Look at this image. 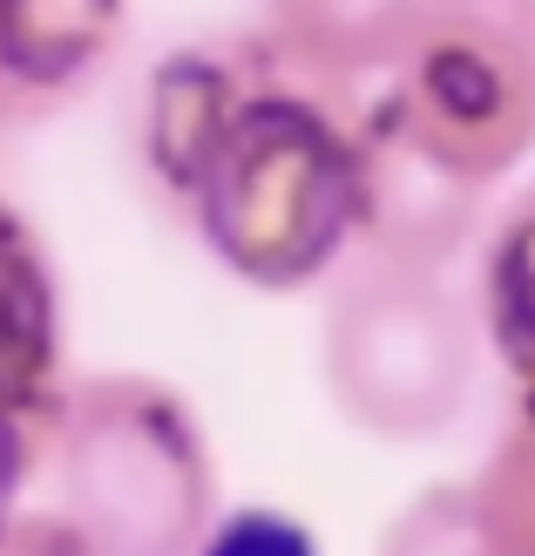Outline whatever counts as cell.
Listing matches in <instances>:
<instances>
[{"label":"cell","mask_w":535,"mask_h":556,"mask_svg":"<svg viewBox=\"0 0 535 556\" xmlns=\"http://www.w3.org/2000/svg\"><path fill=\"white\" fill-rule=\"evenodd\" d=\"M211 258L258 292H298L353 244V150L319 89L258 75L190 190Z\"/></svg>","instance_id":"1"},{"label":"cell","mask_w":535,"mask_h":556,"mask_svg":"<svg viewBox=\"0 0 535 556\" xmlns=\"http://www.w3.org/2000/svg\"><path fill=\"white\" fill-rule=\"evenodd\" d=\"M68 530L95 556H190L211 530V448L196 414L150 374L75 387L54 421Z\"/></svg>","instance_id":"2"},{"label":"cell","mask_w":535,"mask_h":556,"mask_svg":"<svg viewBox=\"0 0 535 556\" xmlns=\"http://www.w3.org/2000/svg\"><path fill=\"white\" fill-rule=\"evenodd\" d=\"M319 367L332 407L359 434L420 448L468 414L482 374V326L441 271L366 258L326 305Z\"/></svg>","instance_id":"3"},{"label":"cell","mask_w":535,"mask_h":556,"mask_svg":"<svg viewBox=\"0 0 535 556\" xmlns=\"http://www.w3.org/2000/svg\"><path fill=\"white\" fill-rule=\"evenodd\" d=\"M386 96L468 177H509L535 150V0H420Z\"/></svg>","instance_id":"4"},{"label":"cell","mask_w":535,"mask_h":556,"mask_svg":"<svg viewBox=\"0 0 535 556\" xmlns=\"http://www.w3.org/2000/svg\"><path fill=\"white\" fill-rule=\"evenodd\" d=\"M346 150H353V238L366 244V258L441 271L474 244L488 184L468 177L441 143H428L393 96L366 102L346 123Z\"/></svg>","instance_id":"5"},{"label":"cell","mask_w":535,"mask_h":556,"mask_svg":"<svg viewBox=\"0 0 535 556\" xmlns=\"http://www.w3.org/2000/svg\"><path fill=\"white\" fill-rule=\"evenodd\" d=\"M265 68H271V48L265 54H224L204 41L170 48L150 68V81H143V163L170 204H190L217 136L231 129L238 102L251 96V81Z\"/></svg>","instance_id":"6"},{"label":"cell","mask_w":535,"mask_h":556,"mask_svg":"<svg viewBox=\"0 0 535 556\" xmlns=\"http://www.w3.org/2000/svg\"><path fill=\"white\" fill-rule=\"evenodd\" d=\"M129 0H0V116H41L116 62Z\"/></svg>","instance_id":"7"},{"label":"cell","mask_w":535,"mask_h":556,"mask_svg":"<svg viewBox=\"0 0 535 556\" xmlns=\"http://www.w3.org/2000/svg\"><path fill=\"white\" fill-rule=\"evenodd\" d=\"M420 0H265V48L313 89L386 75Z\"/></svg>","instance_id":"8"},{"label":"cell","mask_w":535,"mask_h":556,"mask_svg":"<svg viewBox=\"0 0 535 556\" xmlns=\"http://www.w3.org/2000/svg\"><path fill=\"white\" fill-rule=\"evenodd\" d=\"M54 353H62V332H54L48 252L0 204V414L8 421H35L48 407Z\"/></svg>","instance_id":"9"},{"label":"cell","mask_w":535,"mask_h":556,"mask_svg":"<svg viewBox=\"0 0 535 556\" xmlns=\"http://www.w3.org/2000/svg\"><path fill=\"white\" fill-rule=\"evenodd\" d=\"M474 326L495 346L509 380H535V184L495 217L482 252V305Z\"/></svg>","instance_id":"10"},{"label":"cell","mask_w":535,"mask_h":556,"mask_svg":"<svg viewBox=\"0 0 535 556\" xmlns=\"http://www.w3.org/2000/svg\"><path fill=\"white\" fill-rule=\"evenodd\" d=\"M380 556H509L474 482H441L393 516Z\"/></svg>","instance_id":"11"},{"label":"cell","mask_w":535,"mask_h":556,"mask_svg":"<svg viewBox=\"0 0 535 556\" xmlns=\"http://www.w3.org/2000/svg\"><path fill=\"white\" fill-rule=\"evenodd\" d=\"M190 556H319V549H313V536H305L292 516H278V509H238V516L211 522L204 543H196Z\"/></svg>","instance_id":"12"},{"label":"cell","mask_w":535,"mask_h":556,"mask_svg":"<svg viewBox=\"0 0 535 556\" xmlns=\"http://www.w3.org/2000/svg\"><path fill=\"white\" fill-rule=\"evenodd\" d=\"M21 448H27V421H8V414H0V522H8L14 482H21Z\"/></svg>","instance_id":"13"}]
</instances>
